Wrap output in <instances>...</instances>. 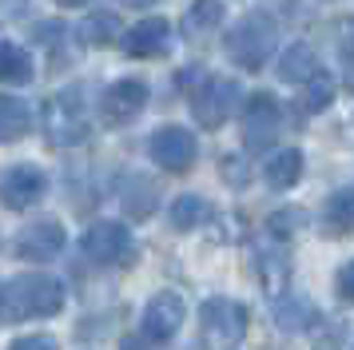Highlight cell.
<instances>
[{"label": "cell", "instance_id": "cell-1", "mask_svg": "<svg viewBox=\"0 0 354 350\" xmlns=\"http://www.w3.org/2000/svg\"><path fill=\"white\" fill-rule=\"evenodd\" d=\"M64 306V283L52 275H17L0 283V322L12 326L24 318H48Z\"/></svg>", "mask_w": 354, "mask_h": 350}, {"label": "cell", "instance_id": "cell-2", "mask_svg": "<svg viewBox=\"0 0 354 350\" xmlns=\"http://www.w3.org/2000/svg\"><path fill=\"white\" fill-rule=\"evenodd\" d=\"M279 48V28L267 12H247L239 24L227 32V56L239 64L243 72H263L267 60Z\"/></svg>", "mask_w": 354, "mask_h": 350}, {"label": "cell", "instance_id": "cell-3", "mask_svg": "<svg viewBox=\"0 0 354 350\" xmlns=\"http://www.w3.org/2000/svg\"><path fill=\"white\" fill-rule=\"evenodd\" d=\"M44 136L52 147H76L92 136V116L80 88H64L44 104Z\"/></svg>", "mask_w": 354, "mask_h": 350}, {"label": "cell", "instance_id": "cell-4", "mask_svg": "<svg viewBox=\"0 0 354 350\" xmlns=\"http://www.w3.org/2000/svg\"><path fill=\"white\" fill-rule=\"evenodd\" d=\"M247 306H239L235 299L215 295L199 306V342L203 350H235L247 338Z\"/></svg>", "mask_w": 354, "mask_h": 350}, {"label": "cell", "instance_id": "cell-5", "mask_svg": "<svg viewBox=\"0 0 354 350\" xmlns=\"http://www.w3.org/2000/svg\"><path fill=\"white\" fill-rule=\"evenodd\" d=\"M131 231L128 223H115V219H100L92 223L80 239V251L88 263H96V267H115V263H124L131 255Z\"/></svg>", "mask_w": 354, "mask_h": 350}, {"label": "cell", "instance_id": "cell-6", "mask_svg": "<svg viewBox=\"0 0 354 350\" xmlns=\"http://www.w3.org/2000/svg\"><path fill=\"white\" fill-rule=\"evenodd\" d=\"M235 104H239V84L235 80L211 76V80H203V88H192V111L199 120V127H207V131L223 127L231 120Z\"/></svg>", "mask_w": 354, "mask_h": 350}, {"label": "cell", "instance_id": "cell-7", "mask_svg": "<svg viewBox=\"0 0 354 350\" xmlns=\"http://www.w3.org/2000/svg\"><path fill=\"white\" fill-rule=\"evenodd\" d=\"M279 127H283V108L271 92H255L243 108V143L251 151H267L279 140Z\"/></svg>", "mask_w": 354, "mask_h": 350}, {"label": "cell", "instance_id": "cell-8", "mask_svg": "<svg viewBox=\"0 0 354 350\" xmlns=\"http://www.w3.org/2000/svg\"><path fill=\"white\" fill-rule=\"evenodd\" d=\"M147 151H151V159L160 163L163 172L183 175V172H192L195 167V159H199V143H195V136L187 131V127L167 124V127H160V131L147 140Z\"/></svg>", "mask_w": 354, "mask_h": 350}, {"label": "cell", "instance_id": "cell-9", "mask_svg": "<svg viewBox=\"0 0 354 350\" xmlns=\"http://www.w3.org/2000/svg\"><path fill=\"white\" fill-rule=\"evenodd\" d=\"M48 195V175L32 163H17L0 175V203L8 211H28Z\"/></svg>", "mask_w": 354, "mask_h": 350}, {"label": "cell", "instance_id": "cell-10", "mask_svg": "<svg viewBox=\"0 0 354 350\" xmlns=\"http://www.w3.org/2000/svg\"><path fill=\"white\" fill-rule=\"evenodd\" d=\"M183 318H187L183 299H179L176 291H160V295H151V299H147L140 326H144L147 342H167V338H176V334H179Z\"/></svg>", "mask_w": 354, "mask_h": 350}, {"label": "cell", "instance_id": "cell-11", "mask_svg": "<svg viewBox=\"0 0 354 350\" xmlns=\"http://www.w3.org/2000/svg\"><path fill=\"white\" fill-rule=\"evenodd\" d=\"M147 108V84L144 80H115L112 88L104 92V100H100V116H104V124L108 127H124L131 124L140 111Z\"/></svg>", "mask_w": 354, "mask_h": 350}, {"label": "cell", "instance_id": "cell-12", "mask_svg": "<svg viewBox=\"0 0 354 350\" xmlns=\"http://www.w3.org/2000/svg\"><path fill=\"white\" fill-rule=\"evenodd\" d=\"M64 243H68V235L56 219L28 223L17 235V259H24V263H52V259H60Z\"/></svg>", "mask_w": 354, "mask_h": 350}, {"label": "cell", "instance_id": "cell-13", "mask_svg": "<svg viewBox=\"0 0 354 350\" xmlns=\"http://www.w3.org/2000/svg\"><path fill=\"white\" fill-rule=\"evenodd\" d=\"M120 44H124L128 56H140V60H147V56H163V52L171 48V24H167L163 16L140 20V24H131V28L124 32Z\"/></svg>", "mask_w": 354, "mask_h": 350}, {"label": "cell", "instance_id": "cell-14", "mask_svg": "<svg viewBox=\"0 0 354 350\" xmlns=\"http://www.w3.org/2000/svg\"><path fill=\"white\" fill-rule=\"evenodd\" d=\"M319 318L315 311V302L306 299V295H295V291H283V299H274V326L283 334H299L306 331L310 322Z\"/></svg>", "mask_w": 354, "mask_h": 350}, {"label": "cell", "instance_id": "cell-15", "mask_svg": "<svg viewBox=\"0 0 354 350\" xmlns=\"http://www.w3.org/2000/svg\"><path fill=\"white\" fill-rule=\"evenodd\" d=\"M32 131V108L20 95L0 92V143H17Z\"/></svg>", "mask_w": 354, "mask_h": 350}, {"label": "cell", "instance_id": "cell-16", "mask_svg": "<svg viewBox=\"0 0 354 350\" xmlns=\"http://www.w3.org/2000/svg\"><path fill=\"white\" fill-rule=\"evenodd\" d=\"M322 231L330 239L354 235V187H342L326 199V207H322Z\"/></svg>", "mask_w": 354, "mask_h": 350}, {"label": "cell", "instance_id": "cell-17", "mask_svg": "<svg viewBox=\"0 0 354 350\" xmlns=\"http://www.w3.org/2000/svg\"><path fill=\"white\" fill-rule=\"evenodd\" d=\"M263 179H267L274 191L295 187V183L303 179V151H299V147H283V151H274V156L267 159V167H263Z\"/></svg>", "mask_w": 354, "mask_h": 350}, {"label": "cell", "instance_id": "cell-18", "mask_svg": "<svg viewBox=\"0 0 354 350\" xmlns=\"http://www.w3.org/2000/svg\"><path fill=\"white\" fill-rule=\"evenodd\" d=\"M319 72H322L319 56L306 44H290L287 52H283V60H279V80H283V84H310Z\"/></svg>", "mask_w": 354, "mask_h": 350}, {"label": "cell", "instance_id": "cell-19", "mask_svg": "<svg viewBox=\"0 0 354 350\" xmlns=\"http://www.w3.org/2000/svg\"><path fill=\"white\" fill-rule=\"evenodd\" d=\"M223 0H195L192 8H187V16H183V32L192 36V40H203L207 32H215L219 24H223Z\"/></svg>", "mask_w": 354, "mask_h": 350}, {"label": "cell", "instance_id": "cell-20", "mask_svg": "<svg viewBox=\"0 0 354 350\" xmlns=\"http://www.w3.org/2000/svg\"><path fill=\"white\" fill-rule=\"evenodd\" d=\"M171 227L176 231H195V227H203V223H211V215H215V207L203 199V195H179L176 203H171Z\"/></svg>", "mask_w": 354, "mask_h": 350}, {"label": "cell", "instance_id": "cell-21", "mask_svg": "<svg viewBox=\"0 0 354 350\" xmlns=\"http://www.w3.org/2000/svg\"><path fill=\"white\" fill-rule=\"evenodd\" d=\"M32 80V56L12 40H0V84H28Z\"/></svg>", "mask_w": 354, "mask_h": 350}, {"label": "cell", "instance_id": "cell-22", "mask_svg": "<svg viewBox=\"0 0 354 350\" xmlns=\"http://www.w3.org/2000/svg\"><path fill=\"white\" fill-rule=\"evenodd\" d=\"M80 40H84V44H92V48H104V44L124 40L120 16H115V12H92V16L80 24Z\"/></svg>", "mask_w": 354, "mask_h": 350}, {"label": "cell", "instance_id": "cell-23", "mask_svg": "<svg viewBox=\"0 0 354 350\" xmlns=\"http://www.w3.org/2000/svg\"><path fill=\"white\" fill-rule=\"evenodd\" d=\"M287 275H290V259L287 251H259V279H263V286H267V295H279V291H287Z\"/></svg>", "mask_w": 354, "mask_h": 350}, {"label": "cell", "instance_id": "cell-24", "mask_svg": "<svg viewBox=\"0 0 354 350\" xmlns=\"http://www.w3.org/2000/svg\"><path fill=\"white\" fill-rule=\"evenodd\" d=\"M303 227H306V211L303 207H283V211H274L271 219H267V231H271L274 239H283V243L295 239Z\"/></svg>", "mask_w": 354, "mask_h": 350}, {"label": "cell", "instance_id": "cell-25", "mask_svg": "<svg viewBox=\"0 0 354 350\" xmlns=\"http://www.w3.org/2000/svg\"><path fill=\"white\" fill-rule=\"evenodd\" d=\"M338 60H342V80L354 92V16L338 20Z\"/></svg>", "mask_w": 354, "mask_h": 350}, {"label": "cell", "instance_id": "cell-26", "mask_svg": "<svg viewBox=\"0 0 354 350\" xmlns=\"http://www.w3.org/2000/svg\"><path fill=\"white\" fill-rule=\"evenodd\" d=\"M330 104H335V80L326 76V72H319V76L306 84L303 108H306V111H326Z\"/></svg>", "mask_w": 354, "mask_h": 350}, {"label": "cell", "instance_id": "cell-27", "mask_svg": "<svg viewBox=\"0 0 354 350\" xmlns=\"http://www.w3.org/2000/svg\"><path fill=\"white\" fill-rule=\"evenodd\" d=\"M131 187H136V195H140V199H124V207H128V215H136V219H144L147 211L156 207V199H160V191L151 187V183H147L144 175H136V179H131Z\"/></svg>", "mask_w": 354, "mask_h": 350}, {"label": "cell", "instance_id": "cell-28", "mask_svg": "<svg viewBox=\"0 0 354 350\" xmlns=\"http://www.w3.org/2000/svg\"><path fill=\"white\" fill-rule=\"evenodd\" d=\"M8 350H60V342H56L52 334H24V338H17Z\"/></svg>", "mask_w": 354, "mask_h": 350}, {"label": "cell", "instance_id": "cell-29", "mask_svg": "<svg viewBox=\"0 0 354 350\" xmlns=\"http://www.w3.org/2000/svg\"><path fill=\"white\" fill-rule=\"evenodd\" d=\"M338 295L354 306V259L346 263V267H338Z\"/></svg>", "mask_w": 354, "mask_h": 350}, {"label": "cell", "instance_id": "cell-30", "mask_svg": "<svg viewBox=\"0 0 354 350\" xmlns=\"http://www.w3.org/2000/svg\"><path fill=\"white\" fill-rule=\"evenodd\" d=\"M120 4H128V8H151L156 0H120Z\"/></svg>", "mask_w": 354, "mask_h": 350}, {"label": "cell", "instance_id": "cell-31", "mask_svg": "<svg viewBox=\"0 0 354 350\" xmlns=\"http://www.w3.org/2000/svg\"><path fill=\"white\" fill-rule=\"evenodd\" d=\"M56 4H60V8H84L88 0H56Z\"/></svg>", "mask_w": 354, "mask_h": 350}]
</instances>
